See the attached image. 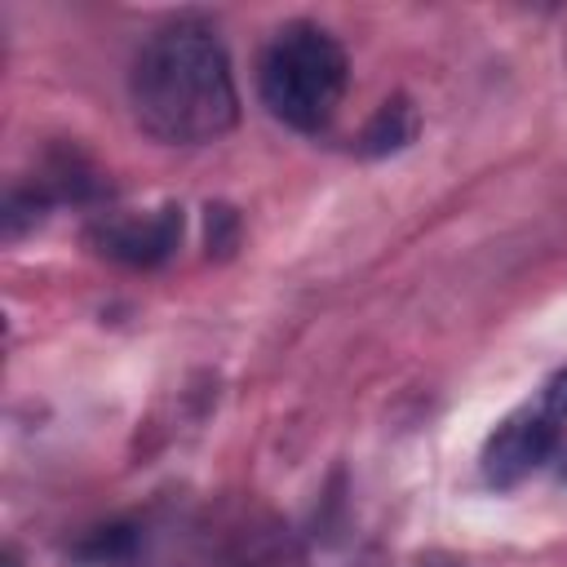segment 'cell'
Here are the masks:
<instances>
[{
    "label": "cell",
    "instance_id": "cell-10",
    "mask_svg": "<svg viewBox=\"0 0 567 567\" xmlns=\"http://www.w3.org/2000/svg\"><path fill=\"white\" fill-rule=\"evenodd\" d=\"M4 567H18V558H13V554H4Z\"/></svg>",
    "mask_w": 567,
    "mask_h": 567
},
{
    "label": "cell",
    "instance_id": "cell-1",
    "mask_svg": "<svg viewBox=\"0 0 567 567\" xmlns=\"http://www.w3.org/2000/svg\"><path fill=\"white\" fill-rule=\"evenodd\" d=\"M128 106L142 133L168 146H199L235 128L239 93L221 40L204 22L155 31L128 71Z\"/></svg>",
    "mask_w": 567,
    "mask_h": 567
},
{
    "label": "cell",
    "instance_id": "cell-3",
    "mask_svg": "<svg viewBox=\"0 0 567 567\" xmlns=\"http://www.w3.org/2000/svg\"><path fill=\"white\" fill-rule=\"evenodd\" d=\"M89 244L133 270H151L159 261H168L182 244V208L164 204L151 213H111L102 221L89 226Z\"/></svg>",
    "mask_w": 567,
    "mask_h": 567
},
{
    "label": "cell",
    "instance_id": "cell-4",
    "mask_svg": "<svg viewBox=\"0 0 567 567\" xmlns=\"http://www.w3.org/2000/svg\"><path fill=\"white\" fill-rule=\"evenodd\" d=\"M554 447H558V421L540 408H523L505 416L483 443V483L501 492L518 487L527 474H536L549 461Z\"/></svg>",
    "mask_w": 567,
    "mask_h": 567
},
{
    "label": "cell",
    "instance_id": "cell-7",
    "mask_svg": "<svg viewBox=\"0 0 567 567\" xmlns=\"http://www.w3.org/2000/svg\"><path fill=\"white\" fill-rule=\"evenodd\" d=\"M204 239H208V257H230L239 244V217L226 204H208L204 217Z\"/></svg>",
    "mask_w": 567,
    "mask_h": 567
},
{
    "label": "cell",
    "instance_id": "cell-9",
    "mask_svg": "<svg viewBox=\"0 0 567 567\" xmlns=\"http://www.w3.org/2000/svg\"><path fill=\"white\" fill-rule=\"evenodd\" d=\"M540 412H549L554 421H567V368H563V372H554V377L545 381Z\"/></svg>",
    "mask_w": 567,
    "mask_h": 567
},
{
    "label": "cell",
    "instance_id": "cell-8",
    "mask_svg": "<svg viewBox=\"0 0 567 567\" xmlns=\"http://www.w3.org/2000/svg\"><path fill=\"white\" fill-rule=\"evenodd\" d=\"M128 549H133V532L128 527H97L75 554L89 558V563H120V558H128Z\"/></svg>",
    "mask_w": 567,
    "mask_h": 567
},
{
    "label": "cell",
    "instance_id": "cell-2",
    "mask_svg": "<svg viewBox=\"0 0 567 567\" xmlns=\"http://www.w3.org/2000/svg\"><path fill=\"white\" fill-rule=\"evenodd\" d=\"M350 80L346 49L319 22H288L270 35L257 62V93L275 120L315 133L332 120Z\"/></svg>",
    "mask_w": 567,
    "mask_h": 567
},
{
    "label": "cell",
    "instance_id": "cell-6",
    "mask_svg": "<svg viewBox=\"0 0 567 567\" xmlns=\"http://www.w3.org/2000/svg\"><path fill=\"white\" fill-rule=\"evenodd\" d=\"M49 204H53V190H44V186L9 190L4 213H0V221H4V239H18V235H27L31 226H40L44 213H49Z\"/></svg>",
    "mask_w": 567,
    "mask_h": 567
},
{
    "label": "cell",
    "instance_id": "cell-5",
    "mask_svg": "<svg viewBox=\"0 0 567 567\" xmlns=\"http://www.w3.org/2000/svg\"><path fill=\"white\" fill-rule=\"evenodd\" d=\"M416 106L408 102V97H390V102H381L377 106V115L368 120V128L359 133V151L363 155H394V151H403L412 137H416Z\"/></svg>",
    "mask_w": 567,
    "mask_h": 567
}]
</instances>
